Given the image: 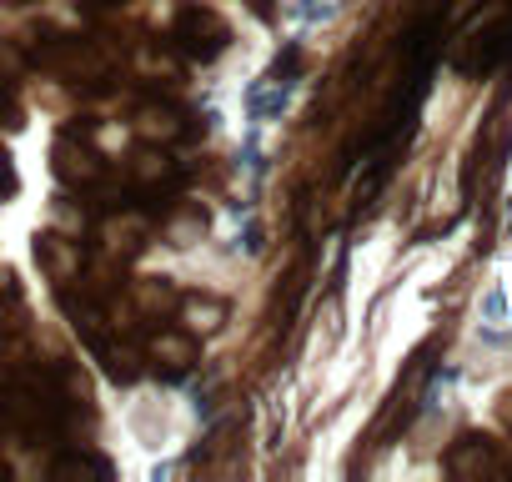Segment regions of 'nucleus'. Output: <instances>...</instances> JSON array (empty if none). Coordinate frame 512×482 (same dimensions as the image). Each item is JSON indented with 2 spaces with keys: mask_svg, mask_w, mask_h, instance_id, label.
Wrapping results in <instances>:
<instances>
[{
  "mask_svg": "<svg viewBox=\"0 0 512 482\" xmlns=\"http://www.w3.org/2000/svg\"><path fill=\"white\" fill-rule=\"evenodd\" d=\"M171 46L191 61H216L231 46V26L211 6H181L171 21Z\"/></svg>",
  "mask_w": 512,
  "mask_h": 482,
  "instance_id": "obj_1",
  "label": "nucleus"
},
{
  "mask_svg": "<svg viewBox=\"0 0 512 482\" xmlns=\"http://www.w3.org/2000/svg\"><path fill=\"white\" fill-rule=\"evenodd\" d=\"M51 161H56V176H61L66 186H76V191H96V186L111 176L106 156H101L96 146H86L81 136H61L56 151H51Z\"/></svg>",
  "mask_w": 512,
  "mask_h": 482,
  "instance_id": "obj_2",
  "label": "nucleus"
},
{
  "mask_svg": "<svg viewBox=\"0 0 512 482\" xmlns=\"http://www.w3.org/2000/svg\"><path fill=\"white\" fill-rule=\"evenodd\" d=\"M146 362H156V372H161L166 382H181V377L201 362V342H196V332H186V327H161V332L146 342Z\"/></svg>",
  "mask_w": 512,
  "mask_h": 482,
  "instance_id": "obj_3",
  "label": "nucleus"
},
{
  "mask_svg": "<svg viewBox=\"0 0 512 482\" xmlns=\"http://www.w3.org/2000/svg\"><path fill=\"white\" fill-rule=\"evenodd\" d=\"M136 131L146 141H156V146H171V141H191L196 121L176 101H146V106H136Z\"/></svg>",
  "mask_w": 512,
  "mask_h": 482,
  "instance_id": "obj_4",
  "label": "nucleus"
},
{
  "mask_svg": "<svg viewBox=\"0 0 512 482\" xmlns=\"http://www.w3.org/2000/svg\"><path fill=\"white\" fill-rule=\"evenodd\" d=\"M502 467H507V457L497 452V442H492V437H477V432L457 437L452 452H447V472H452V477H492V472H502Z\"/></svg>",
  "mask_w": 512,
  "mask_h": 482,
  "instance_id": "obj_5",
  "label": "nucleus"
},
{
  "mask_svg": "<svg viewBox=\"0 0 512 482\" xmlns=\"http://www.w3.org/2000/svg\"><path fill=\"white\" fill-rule=\"evenodd\" d=\"M36 262H41V272H46L56 287L81 282V241H71V236H61V231H41V236H36Z\"/></svg>",
  "mask_w": 512,
  "mask_h": 482,
  "instance_id": "obj_6",
  "label": "nucleus"
},
{
  "mask_svg": "<svg viewBox=\"0 0 512 482\" xmlns=\"http://www.w3.org/2000/svg\"><path fill=\"white\" fill-rule=\"evenodd\" d=\"M91 352L101 357L106 377H111V382H121V387H131V382H136V377L146 372V352H141L136 342H126V337L116 342L111 332H101V337L91 342Z\"/></svg>",
  "mask_w": 512,
  "mask_h": 482,
  "instance_id": "obj_7",
  "label": "nucleus"
},
{
  "mask_svg": "<svg viewBox=\"0 0 512 482\" xmlns=\"http://www.w3.org/2000/svg\"><path fill=\"white\" fill-rule=\"evenodd\" d=\"M131 186H136L141 196H166V191L181 186V166H176L166 151H141V156L131 161Z\"/></svg>",
  "mask_w": 512,
  "mask_h": 482,
  "instance_id": "obj_8",
  "label": "nucleus"
},
{
  "mask_svg": "<svg viewBox=\"0 0 512 482\" xmlns=\"http://www.w3.org/2000/svg\"><path fill=\"white\" fill-rule=\"evenodd\" d=\"M136 302H141V312L156 322V317H166V312L176 307V287H171L166 277H146V282H136Z\"/></svg>",
  "mask_w": 512,
  "mask_h": 482,
  "instance_id": "obj_9",
  "label": "nucleus"
},
{
  "mask_svg": "<svg viewBox=\"0 0 512 482\" xmlns=\"http://www.w3.org/2000/svg\"><path fill=\"white\" fill-rule=\"evenodd\" d=\"M51 472L56 477H101V482H111V462L106 457H91V452H61L51 462Z\"/></svg>",
  "mask_w": 512,
  "mask_h": 482,
  "instance_id": "obj_10",
  "label": "nucleus"
},
{
  "mask_svg": "<svg viewBox=\"0 0 512 482\" xmlns=\"http://www.w3.org/2000/svg\"><path fill=\"white\" fill-rule=\"evenodd\" d=\"M161 231H166V241H171V247H191V236H201V231H206V211H201V206H191L186 216L166 221Z\"/></svg>",
  "mask_w": 512,
  "mask_h": 482,
  "instance_id": "obj_11",
  "label": "nucleus"
},
{
  "mask_svg": "<svg viewBox=\"0 0 512 482\" xmlns=\"http://www.w3.org/2000/svg\"><path fill=\"white\" fill-rule=\"evenodd\" d=\"M186 312L196 317V322H191V332H211V327H221V322H226V302H221V297H191V302H186Z\"/></svg>",
  "mask_w": 512,
  "mask_h": 482,
  "instance_id": "obj_12",
  "label": "nucleus"
},
{
  "mask_svg": "<svg viewBox=\"0 0 512 482\" xmlns=\"http://www.w3.org/2000/svg\"><path fill=\"white\" fill-rule=\"evenodd\" d=\"M26 71H31V56H26L16 41H0V86L26 81Z\"/></svg>",
  "mask_w": 512,
  "mask_h": 482,
  "instance_id": "obj_13",
  "label": "nucleus"
},
{
  "mask_svg": "<svg viewBox=\"0 0 512 482\" xmlns=\"http://www.w3.org/2000/svg\"><path fill=\"white\" fill-rule=\"evenodd\" d=\"M21 191V176H16V166H11V156L0 151V196H16Z\"/></svg>",
  "mask_w": 512,
  "mask_h": 482,
  "instance_id": "obj_14",
  "label": "nucleus"
},
{
  "mask_svg": "<svg viewBox=\"0 0 512 482\" xmlns=\"http://www.w3.org/2000/svg\"><path fill=\"white\" fill-rule=\"evenodd\" d=\"M0 126H21V106L11 101V86H0Z\"/></svg>",
  "mask_w": 512,
  "mask_h": 482,
  "instance_id": "obj_15",
  "label": "nucleus"
},
{
  "mask_svg": "<svg viewBox=\"0 0 512 482\" xmlns=\"http://www.w3.org/2000/svg\"><path fill=\"white\" fill-rule=\"evenodd\" d=\"M76 6H86V11H121L126 0H76Z\"/></svg>",
  "mask_w": 512,
  "mask_h": 482,
  "instance_id": "obj_16",
  "label": "nucleus"
}]
</instances>
